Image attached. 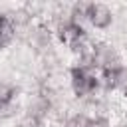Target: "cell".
Instances as JSON below:
<instances>
[{
    "mask_svg": "<svg viewBox=\"0 0 127 127\" xmlns=\"http://www.w3.org/2000/svg\"><path fill=\"white\" fill-rule=\"evenodd\" d=\"M20 85L16 81H10V79H0V105L4 103H14L20 99Z\"/></svg>",
    "mask_w": 127,
    "mask_h": 127,
    "instance_id": "obj_6",
    "label": "cell"
},
{
    "mask_svg": "<svg viewBox=\"0 0 127 127\" xmlns=\"http://www.w3.org/2000/svg\"><path fill=\"white\" fill-rule=\"evenodd\" d=\"M115 24V12L111 6L103 2H89L87 8V26L97 32H107Z\"/></svg>",
    "mask_w": 127,
    "mask_h": 127,
    "instance_id": "obj_3",
    "label": "cell"
},
{
    "mask_svg": "<svg viewBox=\"0 0 127 127\" xmlns=\"http://www.w3.org/2000/svg\"><path fill=\"white\" fill-rule=\"evenodd\" d=\"M16 127H48V121L38 117V115H32V113H22L16 121Z\"/></svg>",
    "mask_w": 127,
    "mask_h": 127,
    "instance_id": "obj_7",
    "label": "cell"
},
{
    "mask_svg": "<svg viewBox=\"0 0 127 127\" xmlns=\"http://www.w3.org/2000/svg\"><path fill=\"white\" fill-rule=\"evenodd\" d=\"M87 127H111V119L109 117H95L89 121Z\"/></svg>",
    "mask_w": 127,
    "mask_h": 127,
    "instance_id": "obj_8",
    "label": "cell"
},
{
    "mask_svg": "<svg viewBox=\"0 0 127 127\" xmlns=\"http://www.w3.org/2000/svg\"><path fill=\"white\" fill-rule=\"evenodd\" d=\"M87 8H89V2H75V4H69L67 8V20L75 26H81L85 28L87 26Z\"/></svg>",
    "mask_w": 127,
    "mask_h": 127,
    "instance_id": "obj_5",
    "label": "cell"
},
{
    "mask_svg": "<svg viewBox=\"0 0 127 127\" xmlns=\"http://www.w3.org/2000/svg\"><path fill=\"white\" fill-rule=\"evenodd\" d=\"M18 38V32H16V26L12 24L10 16L6 12L0 14V52L10 48Z\"/></svg>",
    "mask_w": 127,
    "mask_h": 127,
    "instance_id": "obj_4",
    "label": "cell"
},
{
    "mask_svg": "<svg viewBox=\"0 0 127 127\" xmlns=\"http://www.w3.org/2000/svg\"><path fill=\"white\" fill-rule=\"evenodd\" d=\"M123 54L121 50L107 40H95V48H93V67L97 71L103 69H111L117 65H123Z\"/></svg>",
    "mask_w": 127,
    "mask_h": 127,
    "instance_id": "obj_2",
    "label": "cell"
},
{
    "mask_svg": "<svg viewBox=\"0 0 127 127\" xmlns=\"http://www.w3.org/2000/svg\"><path fill=\"white\" fill-rule=\"evenodd\" d=\"M67 87L71 91V95L77 101H83L87 97L99 95L101 93V79H99V71L91 69V67H81L71 64L67 67Z\"/></svg>",
    "mask_w": 127,
    "mask_h": 127,
    "instance_id": "obj_1",
    "label": "cell"
},
{
    "mask_svg": "<svg viewBox=\"0 0 127 127\" xmlns=\"http://www.w3.org/2000/svg\"><path fill=\"white\" fill-rule=\"evenodd\" d=\"M111 127H127V121H125V119H121L119 123H111Z\"/></svg>",
    "mask_w": 127,
    "mask_h": 127,
    "instance_id": "obj_9",
    "label": "cell"
}]
</instances>
